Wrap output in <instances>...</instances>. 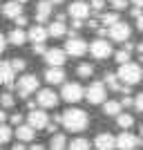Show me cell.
Here are the masks:
<instances>
[{"instance_id": "cell-16", "label": "cell", "mask_w": 143, "mask_h": 150, "mask_svg": "<svg viewBox=\"0 0 143 150\" xmlns=\"http://www.w3.org/2000/svg\"><path fill=\"white\" fill-rule=\"evenodd\" d=\"M45 81L51 83V85H58V83L65 81V69L63 67H49L45 72Z\"/></svg>"}, {"instance_id": "cell-20", "label": "cell", "mask_w": 143, "mask_h": 150, "mask_svg": "<svg viewBox=\"0 0 143 150\" xmlns=\"http://www.w3.org/2000/svg\"><path fill=\"white\" fill-rule=\"evenodd\" d=\"M34 134H36V132L31 130L29 125H18V128H16V137L20 139V144H25V141H34Z\"/></svg>"}, {"instance_id": "cell-44", "label": "cell", "mask_w": 143, "mask_h": 150, "mask_svg": "<svg viewBox=\"0 0 143 150\" xmlns=\"http://www.w3.org/2000/svg\"><path fill=\"white\" fill-rule=\"evenodd\" d=\"M132 5L137 7V9H143V0H132Z\"/></svg>"}, {"instance_id": "cell-48", "label": "cell", "mask_w": 143, "mask_h": 150, "mask_svg": "<svg viewBox=\"0 0 143 150\" xmlns=\"http://www.w3.org/2000/svg\"><path fill=\"white\" fill-rule=\"evenodd\" d=\"M29 150H45V146H40V144H34Z\"/></svg>"}, {"instance_id": "cell-39", "label": "cell", "mask_w": 143, "mask_h": 150, "mask_svg": "<svg viewBox=\"0 0 143 150\" xmlns=\"http://www.w3.org/2000/svg\"><path fill=\"white\" fill-rule=\"evenodd\" d=\"M34 52H36V54H45V43H38V45H34Z\"/></svg>"}, {"instance_id": "cell-51", "label": "cell", "mask_w": 143, "mask_h": 150, "mask_svg": "<svg viewBox=\"0 0 143 150\" xmlns=\"http://www.w3.org/2000/svg\"><path fill=\"white\" fill-rule=\"evenodd\" d=\"M47 2H49V5H51V7H54V5H61L63 0H47Z\"/></svg>"}, {"instance_id": "cell-40", "label": "cell", "mask_w": 143, "mask_h": 150, "mask_svg": "<svg viewBox=\"0 0 143 150\" xmlns=\"http://www.w3.org/2000/svg\"><path fill=\"white\" fill-rule=\"evenodd\" d=\"M16 25H18V29H20L23 25H27V18L25 16H18V18H16Z\"/></svg>"}, {"instance_id": "cell-10", "label": "cell", "mask_w": 143, "mask_h": 150, "mask_svg": "<svg viewBox=\"0 0 143 150\" xmlns=\"http://www.w3.org/2000/svg\"><path fill=\"white\" fill-rule=\"evenodd\" d=\"M139 144H141V139L134 137L132 132H121L116 137V148L118 150H137Z\"/></svg>"}, {"instance_id": "cell-11", "label": "cell", "mask_w": 143, "mask_h": 150, "mask_svg": "<svg viewBox=\"0 0 143 150\" xmlns=\"http://www.w3.org/2000/svg\"><path fill=\"white\" fill-rule=\"evenodd\" d=\"M85 52H87V43L83 38H69L65 43V54H69V56H83Z\"/></svg>"}, {"instance_id": "cell-31", "label": "cell", "mask_w": 143, "mask_h": 150, "mask_svg": "<svg viewBox=\"0 0 143 150\" xmlns=\"http://www.w3.org/2000/svg\"><path fill=\"white\" fill-rule=\"evenodd\" d=\"M114 58H116V63H121V65H125V63H130V52L121 50V52H116V54H114Z\"/></svg>"}, {"instance_id": "cell-43", "label": "cell", "mask_w": 143, "mask_h": 150, "mask_svg": "<svg viewBox=\"0 0 143 150\" xmlns=\"http://www.w3.org/2000/svg\"><path fill=\"white\" fill-rule=\"evenodd\" d=\"M141 9H137V7H132V16H134V18H139V16H141Z\"/></svg>"}, {"instance_id": "cell-21", "label": "cell", "mask_w": 143, "mask_h": 150, "mask_svg": "<svg viewBox=\"0 0 143 150\" xmlns=\"http://www.w3.org/2000/svg\"><path fill=\"white\" fill-rule=\"evenodd\" d=\"M7 40H9L11 45H16V47H20V45H25V43H27V34H25L23 29H13L11 34L7 36Z\"/></svg>"}, {"instance_id": "cell-54", "label": "cell", "mask_w": 143, "mask_h": 150, "mask_svg": "<svg viewBox=\"0 0 143 150\" xmlns=\"http://www.w3.org/2000/svg\"><path fill=\"white\" fill-rule=\"evenodd\" d=\"M141 132H143V125H141Z\"/></svg>"}, {"instance_id": "cell-2", "label": "cell", "mask_w": 143, "mask_h": 150, "mask_svg": "<svg viewBox=\"0 0 143 150\" xmlns=\"http://www.w3.org/2000/svg\"><path fill=\"white\" fill-rule=\"evenodd\" d=\"M141 76H143V72H141V67H139L137 63H125V65H121L118 67V74H116V79H121L123 81V85H137L139 81H141Z\"/></svg>"}, {"instance_id": "cell-1", "label": "cell", "mask_w": 143, "mask_h": 150, "mask_svg": "<svg viewBox=\"0 0 143 150\" xmlns=\"http://www.w3.org/2000/svg\"><path fill=\"white\" fill-rule=\"evenodd\" d=\"M61 123L65 125V130H69V132H83L87 128V123H89V117H87V112L81 110V108H69V110H65V112L61 114Z\"/></svg>"}, {"instance_id": "cell-33", "label": "cell", "mask_w": 143, "mask_h": 150, "mask_svg": "<svg viewBox=\"0 0 143 150\" xmlns=\"http://www.w3.org/2000/svg\"><path fill=\"white\" fill-rule=\"evenodd\" d=\"M0 103H2V108H11V105H13V96H11L9 92L0 94Z\"/></svg>"}, {"instance_id": "cell-29", "label": "cell", "mask_w": 143, "mask_h": 150, "mask_svg": "<svg viewBox=\"0 0 143 150\" xmlns=\"http://www.w3.org/2000/svg\"><path fill=\"white\" fill-rule=\"evenodd\" d=\"M13 132H11V128L7 123H0V144H5V141H9V137H11Z\"/></svg>"}, {"instance_id": "cell-7", "label": "cell", "mask_w": 143, "mask_h": 150, "mask_svg": "<svg viewBox=\"0 0 143 150\" xmlns=\"http://www.w3.org/2000/svg\"><path fill=\"white\" fill-rule=\"evenodd\" d=\"M89 54H92L94 58H99V61H103V58L112 56V45L107 43L105 38H96L92 45H89Z\"/></svg>"}, {"instance_id": "cell-30", "label": "cell", "mask_w": 143, "mask_h": 150, "mask_svg": "<svg viewBox=\"0 0 143 150\" xmlns=\"http://www.w3.org/2000/svg\"><path fill=\"white\" fill-rule=\"evenodd\" d=\"M105 83H107L112 90H121V83H118L116 74H105Z\"/></svg>"}, {"instance_id": "cell-26", "label": "cell", "mask_w": 143, "mask_h": 150, "mask_svg": "<svg viewBox=\"0 0 143 150\" xmlns=\"http://www.w3.org/2000/svg\"><path fill=\"white\" fill-rule=\"evenodd\" d=\"M67 150H89V141L83 139V137H78V139H74V141L67 146Z\"/></svg>"}, {"instance_id": "cell-41", "label": "cell", "mask_w": 143, "mask_h": 150, "mask_svg": "<svg viewBox=\"0 0 143 150\" xmlns=\"http://www.w3.org/2000/svg\"><path fill=\"white\" fill-rule=\"evenodd\" d=\"M5 45H7V38L2 36V34H0V54H2V52H5Z\"/></svg>"}, {"instance_id": "cell-4", "label": "cell", "mask_w": 143, "mask_h": 150, "mask_svg": "<svg viewBox=\"0 0 143 150\" xmlns=\"http://www.w3.org/2000/svg\"><path fill=\"white\" fill-rule=\"evenodd\" d=\"M105 83L101 81H94L89 88L85 90V99L92 103V105H99V103H105Z\"/></svg>"}, {"instance_id": "cell-19", "label": "cell", "mask_w": 143, "mask_h": 150, "mask_svg": "<svg viewBox=\"0 0 143 150\" xmlns=\"http://www.w3.org/2000/svg\"><path fill=\"white\" fill-rule=\"evenodd\" d=\"M49 16H51V5L47 2V0H40V2H38V9H36V20L43 25Z\"/></svg>"}, {"instance_id": "cell-23", "label": "cell", "mask_w": 143, "mask_h": 150, "mask_svg": "<svg viewBox=\"0 0 143 150\" xmlns=\"http://www.w3.org/2000/svg\"><path fill=\"white\" fill-rule=\"evenodd\" d=\"M103 112H105L107 117H118V114H121V103H118V101H105V103H103Z\"/></svg>"}, {"instance_id": "cell-9", "label": "cell", "mask_w": 143, "mask_h": 150, "mask_svg": "<svg viewBox=\"0 0 143 150\" xmlns=\"http://www.w3.org/2000/svg\"><path fill=\"white\" fill-rule=\"evenodd\" d=\"M36 103L40 108H56L58 105V94L54 90H38V96H36Z\"/></svg>"}, {"instance_id": "cell-42", "label": "cell", "mask_w": 143, "mask_h": 150, "mask_svg": "<svg viewBox=\"0 0 143 150\" xmlns=\"http://www.w3.org/2000/svg\"><path fill=\"white\" fill-rule=\"evenodd\" d=\"M137 27H139V31H143V13L137 18Z\"/></svg>"}, {"instance_id": "cell-49", "label": "cell", "mask_w": 143, "mask_h": 150, "mask_svg": "<svg viewBox=\"0 0 143 150\" xmlns=\"http://www.w3.org/2000/svg\"><path fill=\"white\" fill-rule=\"evenodd\" d=\"M87 25L92 27V29H99V23H96V20H89V23H87Z\"/></svg>"}, {"instance_id": "cell-50", "label": "cell", "mask_w": 143, "mask_h": 150, "mask_svg": "<svg viewBox=\"0 0 143 150\" xmlns=\"http://www.w3.org/2000/svg\"><path fill=\"white\" fill-rule=\"evenodd\" d=\"M5 119H7V114H5V110H0V123H5Z\"/></svg>"}, {"instance_id": "cell-18", "label": "cell", "mask_w": 143, "mask_h": 150, "mask_svg": "<svg viewBox=\"0 0 143 150\" xmlns=\"http://www.w3.org/2000/svg\"><path fill=\"white\" fill-rule=\"evenodd\" d=\"M2 9V13H5L7 18H18V16H23V5H18L16 0H11V2H7V5H2L0 7Z\"/></svg>"}, {"instance_id": "cell-28", "label": "cell", "mask_w": 143, "mask_h": 150, "mask_svg": "<svg viewBox=\"0 0 143 150\" xmlns=\"http://www.w3.org/2000/svg\"><path fill=\"white\" fill-rule=\"evenodd\" d=\"M101 23H103V25H116L118 23V13L116 11H112V13H103V16H101Z\"/></svg>"}, {"instance_id": "cell-22", "label": "cell", "mask_w": 143, "mask_h": 150, "mask_svg": "<svg viewBox=\"0 0 143 150\" xmlns=\"http://www.w3.org/2000/svg\"><path fill=\"white\" fill-rule=\"evenodd\" d=\"M67 148V139L63 132H56L54 137H51V144H49V150H65Z\"/></svg>"}, {"instance_id": "cell-14", "label": "cell", "mask_w": 143, "mask_h": 150, "mask_svg": "<svg viewBox=\"0 0 143 150\" xmlns=\"http://www.w3.org/2000/svg\"><path fill=\"white\" fill-rule=\"evenodd\" d=\"M65 52L63 50H47L45 52V61L49 63L51 67H63V63H65Z\"/></svg>"}, {"instance_id": "cell-32", "label": "cell", "mask_w": 143, "mask_h": 150, "mask_svg": "<svg viewBox=\"0 0 143 150\" xmlns=\"http://www.w3.org/2000/svg\"><path fill=\"white\" fill-rule=\"evenodd\" d=\"M9 65H11L13 72H23L25 69V61L23 58H13V61H9Z\"/></svg>"}, {"instance_id": "cell-47", "label": "cell", "mask_w": 143, "mask_h": 150, "mask_svg": "<svg viewBox=\"0 0 143 150\" xmlns=\"http://www.w3.org/2000/svg\"><path fill=\"white\" fill-rule=\"evenodd\" d=\"M11 150H27V148H25V144H16Z\"/></svg>"}, {"instance_id": "cell-36", "label": "cell", "mask_w": 143, "mask_h": 150, "mask_svg": "<svg viewBox=\"0 0 143 150\" xmlns=\"http://www.w3.org/2000/svg\"><path fill=\"white\" fill-rule=\"evenodd\" d=\"M118 103H121V108H130V105H134V99L132 96H123Z\"/></svg>"}, {"instance_id": "cell-25", "label": "cell", "mask_w": 143, "mask_h": 150, "mask_svg": "<svg viewBox=\"0 0 143 150\" xmlns=\"http://www.w3.org/2000/svg\"><path fill=\"white\" fill-rule=\"evenodd\" d=\"M116 123L121 125V128H123V130H128V128H132V125H134V117H132V114H118L116 117Z\"/></svg>"}, {"instance_id": "cell-8", "label": "cell", "mask_w": 143, "mask_h": 150, "mask_svg": "<svg viewBox=\"0 0 143 150\" xmlns=\"http://www.w3.org/2000/svg\"><path fill=\"white\" fill-rule=\"evenodd\" d=\"M27 125L31 130H43V128L49 125V117L45 114V110H31L27 114Z\"/></svg>"}, {"instance_id": "cell-27", "label": "cell", "mask_w": 143, "mask_h": 150, "mask_svg": "<svg viewBox=\"0 0 143 150\" xmlns=\"http://www.w3.org/2000/svg\"><path fill=\"white\" fill-rule=\"evenodd\" d=\"M76 74L81 76V79H89V76L94 74V67L89 65V63H81V65H78V69H76Z\"/></svg>"}, {"instance_id": "cell-53", "label": "cell", "mask_w": 143, "mask_h": 150, "mask_svg": "<svg viewBox=\"0 0 143 150\" xmlns=\"http://www.w3.org/2000/svg\"><path fill=\"white\" fill-rule=\"evenodd\" d=\"M16 2H18V5H23V2H27V0H16Z\"/></svg>"}, {"instance_id": "cell-35", "label": "cell", "mask_w": 143, "mask_h": 150, "mask_svg": "<svg viewBox=\"0 0 143 150\" xmlns=\"http://www.w3.org/2000/svg\"><path fill=\"white\" fill-rule=\"evenodd\" d=\"M94 11H101L103 7H105V0H92V5H89Z\"/></svg>"}, {"instance_id": "cell-12", "label": "cell", "mask_w": 143, "mask_h": 150, "mask_svg": "<svg viewBox=\"0 0 143 150\" xmlns=\"http://www.w3.org/2000/svg\"><path fill=\"white\" fill-rule=\"evenodd\" d=\"M69 16L74 20H83L89 16V5H85L83 0H76V2H72L69 5Z\"/></svg>"}, {"instance_id": "cell-46", "label": "cell", "mask_w": 143, "mask_h": 150, "mask_svg": "<svg viewBox=\"0 0 143 150\" xmlns=\"http://www.w3.org/2000/svg\"><path fill=\"white\" fill-rule=\"evenodd\" d=\"M99 36H101V38L107 36V29H105V27H99Z\"/></svg>"}, {"instance_id": "cell-17", "label": "cell", "mask_w": 143, "mask_h": 150, "mask_svg": "<svg viewBox=\"0 0 143 150\" xmlns=\"http://www.w3.org/2000/svg\"><path fill=\"white\" fill-rule=\"evenodd\" d=\"M27 38H29L34 45L45 43V38H47V29H45L43 25H34V27L29 29V34H27Z\"/></svg>"}, {"instance_id": "cell-5", "label": "cell", "mask_w": 143, "mask_h": 150, "mask_svg": "<svg viewBox=\"0 0 143 150\" xmlns=\"http://www.w3.org/2000/svg\"><path fill=\"white\" fill-rule=\"evenodd\" d=\"M61 96H63V101H67V103H78V101L85 96V90H83L78 83H65Z\"/></svg>"}, {"instance_id": "cell-13", "label": "cell", "mask_w": 143, "mask_h": 150, "mask_svg": "<svg viewBox=\"0 0 143 150\" xmlns=\"http://www.w3.org/2000/svg\"><path fill=\"white\" fill-rule=\"evenodd\" d=\"M94 146H96V150H114L116 148V139L110 132H101L99 137L94 139Z\"/></svg>"}, {"instance_id": "cell-52", "label": "cell", "mask_w": 143, "mask_h": 150, "mask_svg": "<svg viewBox=\"0 0 143 150\" xmlns=\"http://www.w3.org/2000/svg\"><path fill=\"white\" fill-rule=\"evenodd\" d=\"M137 50H139V52H141V54H143V43H141V45H139V47H137Z\"/></svg>"}, {"instance_id": "cell-37", "label": "cell", "mask_w": 143, "mask_h": 150, "mask_svg": "<svg viewBox=\"0 0 143 150\" xmlns=\"http://www.w3.org/2000/svg\"><path fill=\"white\" fill-rule=\"evenodd\" d=\"M134 108H137L139 112H143V92H141V94H139L137 99H134Z\"/></svg>"}, {"instance_id": "cell-6", "label": "cell", "mask_w": 143, "mask_h": 150, "mask_svg": "<svg viewBox=\"0 0 143 150\" xmlns=\"http://www.w3.org/2000/svg\"><path fill=\"white\" fill-rule=\"evenodd\" d=\"M130 34H132L130 25H128V23H121V20H118L116 25H112L110 29H107V36L112 38V40H116V43H128Z\"/></svg>"}, {"instance_id": "cell-15", "label": "cell", "mask_w": 143, "mask_h": 150, "mask_svg": "<svg viewBox=\"0 0 143 150\" xmlns=\"http://www.w3.org/2000/svg\"><path fill=\"white\" fill-rule=\"evenodd\" d=\"M13 76H16V72L11 69L9 61H2V63H0V85H9V88H11Z\"/></svg>"}, {"instance_id": "cell-45", "label": "cell", "mask_w": 143, "mask_h": 150, "mask_svg": "<svg viewBox=\"0 0 143 150\" xmlns=\"http://www.w3.org/2000/svg\"><path fill=\"white\" fill-rule=\"evenodd\" d=\"M123 50L125 52H132V50H134V45H132V43H123Z\"/></svg>"}, {"instance_id": "cell-34", "label": "cell", "mask_w": 143, "mask_h": 150, "mask_svg": "<svg viewBox=\"0 0 143 150\" xmlns=\"http://www.w3.org/2000/svg\"><path fill=\"white\" fill-rule=\"evenodd\" d=\"M112 7H114V11H123L128 7V0H112Z\"/></svg>"}, {"instance_id": "cell-38", "label": "cell", "mask_w": 143, "mask_h": 150, "mask_svg": "<svg viewBox=\"0 0 143 150\" xmlns=\"http://www.w3.org/2000/svg\"><path fill=\"white\" fill-rule=\"evenodd\" d=\"M11 123L13 125H23V114H11Z\"/></svg>"}, {"instance_id": "cell-3", "label": "cell", "mask_w": 143, "mask_h": 150, "mask_svg": "<svg viewBox=\"0 0 143 150\" xmlns=\"http://www.w3.org/2000/svg\"><path fill=\"white\" fill-rule=\"evenodd\" d=\"M16 90H18L20 96H31L34 92H38V76L36 74H25L18 79V85H16Z\"/></svg>"}, {"instance_id": "cell-24", "label": "cell", "mask_w": 143, "mask_h": 150, "mask_svg": "<svg viewBox=\"0 0 143 150\" xmlns=\"http://www.w3.org/2000/svg\"><path fill=\"white\" fill-rule=\"evenodd\" d=\"M67 34V27H65V23H51L49 25V29H47V36H54V38H58V36H65Z\"/></svg>"}]
</instances>
